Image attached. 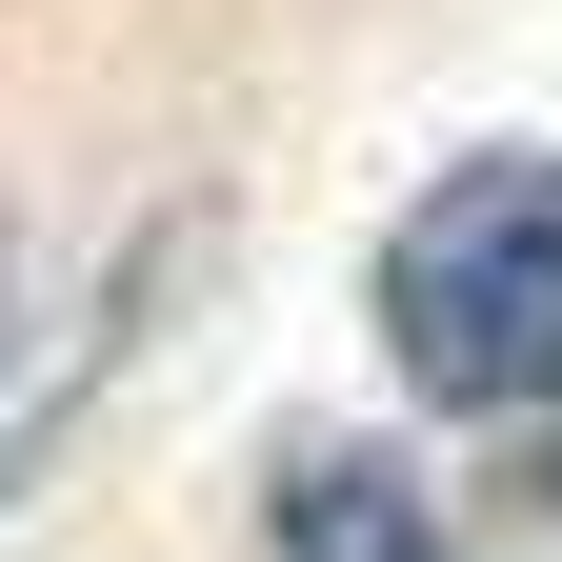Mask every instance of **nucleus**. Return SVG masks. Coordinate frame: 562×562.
Returning a JSON list of instances; mask_svg holds the SVG:
<instances>
[{
	"instance_id": "obj_4",
	"label": "nucleus",
	"mask_w": 562,
	"mask_h": 562,
	"mask_svg": "<svg viewBox=\"0 0 562 562\" xmlns=\"http://www.w3.org/2000/svg\"><path fill=\"white\" fill-rule=\"evenodd\" d=\"M542 422H562V402H542Z\"/></svg>"
},
{
	"instance_id": "obj_1",
	"label": "nucleus",
	"mask_w": 562,
	"mask_h": 562,
	"mask_svg": "<svg viewBox=\"0 0 562 562\" xmlns=\"http://www.w3.org/2000/svg\"><path fill=\"white\" fill-rule=\"evenodd\" d=\"M382 362L442 422H542L562 402V161H442L382 222Z\"/></svg>"
},
{
	"instance_id": "obj_2",
	"label": "nucleus",
	"mask_w": 562,
	"mask_h": 562,
	"mask_svg": "<svg viewBox=\"0 0 562 562\" xmlns=\"http://www.w3.org/2000/svg\"><path fill=\"white\" fill-rule=\"evenodd\" d=\"M101 341H121V261H60L41 222H0V503L60 442V402L101 382Z\"/></svg>"
},
{
	"instance_id": "obj_3",
	"label": "nucleus",
	"mask_w": 562,
	"mask_h": 562,
	"mask_svg": "<svg viewBox=\"0 0 562 562\" xmlns=\"http://www.w3.org/2000/svg\"><path fill=\"white\" fill-rule=\"evenodd\" d=\"M261 522H281V562H462V542H442V503H422L382 442H302Z\"/></svg>"
}]
</instances>
